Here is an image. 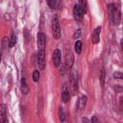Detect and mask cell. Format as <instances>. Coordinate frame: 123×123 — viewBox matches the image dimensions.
<instances>
[{
	"instance_id": "9c48e42d",
	"label": "cell",
	"mask_w": 123,
	"mask_h": 123,
	"mask_svg": "<svg viewBox=\"0 0 123 123\" xmlns=\"http://www.w3.org/2000/svg\"><path fill=\"white\" fill-rule=\"evenodd\" d=\"M7 119V109L4 104L0 105V123H4Z\"/></svg>"
},
{
	"instance_id": "5bb4252c",
	"label": "cell",
	"mask_w": 123,
	"mask_h": 123,
	"mask_svg": "<svg viewBox=\"0 0 123 123\" xmlns=\"http://www.w3.org/2000/svg\"><path fill=\"white\" fill-rule=\"evenodd\" d=\"M75 51L77 54H80L82 51V41L81 40H76L75 42Z\"/></svg>"
},
{
	"instance_id": "6da1fadb",
	"label": "cell",
	"mask_w": 123,
	"mask_h": 123,
	"mask_svg": "<svg viewBox=\"0 0 123 123\" xmlns=\"http://www.w3.org/2000/svg\"><path fill=\"white\" fill-rule=\"evenodd\" d=\"M108 12L110 14V17L114 25H118L120 23L121 19V13L119 11V8H117L114 4H109L108 5Z\"/></svg>"
},
{
	"instance_id": "3957f363",
	"label": "cell",
	"mask_w": 123,
	"mask_h": 123,
	"mask_svg": "<svg viewBox=\"0 0 123 123\" xmlns=\"http://www.w3.org/2000/svg\"><path fill=\"white\" fill-rule=\"evenodd\" d=\"M84 12L82 11V9H81V7L78 5V4H76V5H74V7H73V16H74V18L77 20V21H81L82 19H83V17H84Z\"/></svg>"
},
{
	"instance_id": "7a4b0ae2",
	"label": "cell",
	"mask_w": 123,
	"mask_h": 123,
	"mask_svg": "<svg viewBox=\"0 0 123 123\" xmlns=\"http://www.w3.org/2000/svg\"><path fill=\"white\" fill-rule=\"evenodd\" d=\"M52 33L53 37L56 39H59L61 37V27H60V22L58 19V16L55 14L52 18Z\"/></svg>"
},
{
	"instance_id": "44dd1931",
	"label": "cell",
	"mask_w": 123,
	"mask_h": 123,
	"mask_svg": "<svg viewBox=\"0 0 123 123\" xmlns=\"http://www.w3.org/2000/svg\"><path fill=\"white\" fill-rule=\"evenodd\" d=\"M113 76H114V78L119 79V80H121V79L123 78V74H122L121 72H114V73H113Z\"/></svg>"
},
{
	"instance_id": "7c38bea8",
	"label": "cell",
	"mask_w": 123,
	"mask_h": 123,
	"mask_svg": "<svg viewBox=\"0 0 123 123\" xmlns=\"http://www.w3.org/2000/svg\"><path fill=\"white\" fill-rule=\"evenodd\" d=\"M21 91H22L24 94H27V93L29 92V87H28V86H27V84H26L25 78H22V80H21Z\"/></svg>"
},
{
	"instance_id": "cb8c5ba5",
	"label": "cell",
	"mask_w": 123,
	"mask_h": 123,
	"mask_svg": "<svg viewBox=\"0 0 123 123\" xmlns=\"http://www.w3.org/2000/svg\"><path fill=\"white\" fill-rule=\"evenodd\" d=\"M83 123H89L86 117H84V118H83Z\"/></svg>"
},
{
	"instance_id": "2e32d148",
	"label": "cell",
	"mask_w": 123,
	"mask_h": 123,
	"mask_svg": "<svg viewBox=\"0 0 123 123\" xmlns=\"http://www.w3.org/2000/svg\"><path fill=\"white\" fill-rule=\"evenodd\" d=\"M15 43H16V37H15V35H14V34H12V37H11L10 42H9V47H10V48L13 47V46L15 45Z\"/></svg>"
},
{
	"instance_id": "5b68a950",
	"label": "cell",
	"mask_w": 123,
	"mask_h": 123,
	"mask_svg": "<svg viewBox=\"0 0 123 123\" xmlns=\"http://www.w3.org/2000/svg\"><path fill=\"white\" fill-rule=\"evenodd\" d=\"M74 63V57H73V54L70 50H66L65 52V65L66 67L69 69L72 67Z\"/></svg>"
},
{
	"instance_id": "8992f818",
	"label": "cell",
	"mask_w": 123,
	"mask_h": 123,
	"mask_svg": "<svg viewBox=\"0 0 123 123\" xmlns=\"http://www.w3.org/2000/svg\"><path fill=\"white\" fill-rule=\"evenodd\" d=\"M46 44V37L43 33L37 34V47L39 50H44Z\"/></svg>"
},
{
	"instance_id": "603a6c76",
	"label": "cell",
	"mask_w": 123,
	"mask_h": 123,
	"mask_svg": "<svg viewBox=\"0 0 123 123\" xmlns=\"http://www.w3.org/2000/svg\"><path fill=\"white\" fill-rule=\"evenodd\" d=\"M91 123H100V122H99V120H98V118H97L96 116H92V118H91Z\"/></svg>"
},
{
	"instance_id": "9a60e30c",
	"label": "cell",
	"mask_w": 123,
	"mask_h": 123,
	"mask_svg": "<svg viewBox=\"0 0 123 123\" xmlns=\"http://www.w3.org/2000/svg\"><path fill=\"white\" fill-rule=\"evenodd\" d=\"M105 77H106L105 69H102V70L100 71V75H99V80H100L101 86H104V84H105Z\"/></svg>"
},
{
	"instance_id": "7402d4cb",
	"label": "cell",
	"mask_w": 123,
	"mask_h": 123,
	"mask_svg": "<svg viewBox=\"0 0 123 123\" xmlns=\"http://www.w3.org/2000/svg\"><path fill=\"white\" fill-rule=\"evenodd\" d=\"M81 33H82V31H81V29H78V30H76V32H75V34H74V38H78L80 36H81Z\"/></svg>"
},
{
	"instance_id": "484cf974",
	"label": "cell",
	"mask_w": 123,
	"mask_h": 123,
	"mask_svg": "<svg viewBox=\"0 0 123 123\" xmlns=\"http://www.w3.org/2000/svg\"><path fill=\"white\" fill-rule=\"evenodd\" d=\"M0 61H1V50H0Z\"/></svg>"
},
{
	"instance_id": "e0dca14e",
	"label": "cell",
	"mask_w": 123,
	"mask_h": 123,
	"mask_svg": "<svg viewBox=\"0 0 123 123\" xmlns=\"http://www.w3.org/2000/svg\"><path fill=\"white\" fill-rule=\"evenodd\" d=\"M77 90H78V82H77V80L74 79L72 81V92H73V94H76Z\"/></svg>"
},
{
	"instance_id": "ac0fdd59",
	"label": "cell",
	"mask_w": 123,
	"mask_h": 123,
	"mask_svg": "<svg viewBox=\"0 0 123 123\" xmlns=\"http://www.w3.org/2000/svg\"><path fill=\"white\" fill-rule=\"evenodd\" d=\"M80 7H81V9H82V11L84 12V13H86V1H80L79 2V4H78Z\"/></svg>"
},
{
	"instance_id": "d6986e66",
	"label": "cell",
	"mask_w": 123,
	"mask_h": 123,
	"mask_svg": "<svg viewBox=\"0 0 123 123\" xmlns=\"http://www.w3.org/2000/svg\"><path fill=\"white\" fill-rule=\"evenodd\" d=\"M59 117H60V120H61L62 122L64 121V118H65V116H64V111H63V110H62V108L59 109Z\"/></svg>"
},
{
	"instance_id": "ba28073f",
	"label": "cell",
	"mask_w": 123,
	"mask_h": 123,
	"mask_svg": "<svg viewBox=\"0 0 123 123\" xmlns=\"http://www.w3.org/2000/svg\"><path fill=\"white\" fill-rule=\"evenodd\" d=\"M100 33H101V26H98L94 29L91 37V41L93 44H97L100 40Z\"/></svg>"
},
{
	"instance_id": "d4e9b609",
	"label": "cell",
	"mask_w": 123,
	"mask_h": 123,
	"mask_svg": "<svg viewBox=\"0 0 123 123\" xmlns=\"http://www.w3.org/2000/svg\"><path fill=\"white\" fill-rule=\"evenodd\" d=\"M4 123H9V121H8V118L5 120V122H4Z\"/></svg>"
},
{
	"instance_id": "4fadbf2b",
	"label": "cell",
	"mask_w": 123,
	"mask_h": 123,
	"mask_svg": "<svg viewBox=\"0 0 123 123\" xmlns=\"http://www.w3.org/2000/svg\"><path fill=\"white\" fill-rule=\"evenodd\" d=\"M47 4H48V6H49L50 8H52V9H57V7L60 5V2H59V1H56V0H50V1L47 2Z\"/></svg>"
},
{
	"instance_id": "52a82bcc",
	"label": "cell",
	"mask_w": 123,
	"mask_h": 123,
	"mask_svg": "<svg viewBox=\"0 0 123 123\" xmlns=\"http://www.w3.org/2000/svg\"><path fill=\"white\" fill-rule=\"evenodd\" d=\"M52 61H53V64L56 67H59L60 63H61V51L59 49L54 50L53 55H52Z\"/></svg>"
},
{
	"instance_id": "277c9868",
	"label": "cell",
	"mask_w": 123,
	"mask_h": 123,
	"mask_svg": "<svg viewBox=\"0 0 123 123\" xmlns=\"http://www.w3.org/2000/svg\"><path fill=\"white\" fill-rule=\"evenodd\" d=\"M37 64L38 68L43 70L45 67V51L44 50H39L37 54Z\"/></svg>"
},
{
	"instance_id": "30bf717a",
	"label": "cell",
	"mask_w": 123,
	"mask_h": 123,
	"mask_svg": "<svg viewBox=\"0 0 123 123\" xmlns=\"http://www.w3.org/2000/svg\"><path fill=\"white\" fill-rule=\"evenodd\" d=\"M70 98V93H69V90L67 88L66 86H63L62 87V102L63 103H67L68 100Z\"/></svg>"
},
{
	"instance_id": "8fae6325",
	"label": "cell",
	"mask_w": 123,
	"mask_h": 123,
	"mask_svg": "<svg viewBox=\"0 0 123 123\" xmlns=\"http://www.w3.org/2000/svg\"><path fill=\"white\" fill-rule=\"evenodd\" d=\"M86 103V96H82V97L80 98L79 102H78V109H79L80 111H82V110L85 108Z\"/></svg>"
},
{
	"instance_id": "ffe728a7",
	"label": "cell",
	"mask_w": 123,
	"mask_h": 123,
	"mask_svg": "<svg viewBox=\"0 0 123 123\" xmlns=\"http://www.w3.org/2000/svg\"><path fill=\"white\" fill-rule=\"evenodd\" d=\"M33 80H34V82H38V80H39V72H38V70H35L34 71Z\"/></svg>"
}]
</instances>
